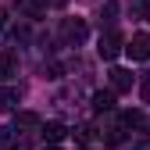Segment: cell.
<instances>
[{
	"label": "cell",
	"mask_w": 150,
	"mask_h": 150,
	"mask_svg": "<svg viewBox=\"0 0 150 150\" xmlns=\"http://www.w3.org/2000/svg\"><path fill=\"white\" fill-rule=\"evenodd\" d=\"M122 47H125L122 32H115V29H111V32H104V36H100V43H97V54H100L104 61H115L118 54H122Z\"/></svg>",
	"instance_id": "cell-1"
},
{
	"label": "cell",
	"mask_w": 150,
	"mask_h": 150,
	"mask_svg": "<svg viewBox=\"0 0 150 150\" xmlns=\"http://www.w3.org/2000/svg\"><path fill=\"white\" fill-rule=\"evenodd\" d=\"M122 50H125L132 61H150V32H136Z\"/></svg>",
	"instance_id": "cell-2"
},
{
	"label": "cell",
	"mask_w": 150,
	"mask_h": 150,
	"mask_svg": "<svg viewBox=\"0 0 150 150\" xmlns=\"http://www.w3.org/2000/svg\"><path fill=\"white\" fill-rule=\"evenodd\" d=\"M61 36H64L68 43H82L86 36H89V29H86L82 18H64V22H61Z\"/></svg>",
	"instance_id": "cell-3"
},
{
	"label": "cell",
	"mask_w": 150,
	"mask_h": 150,
	"mask_svg": "<svg viewBox=\"0 0 150 150\" xmlns=\"http://www.w3.org/2000/svg\"><path fill=\"white\" fill-rule=\"evenodd\" d=\"M107 79H111V93H129L132 89V71L129 68H111Z\"/></svg>",
	"instance_id": "cell-4"
},
{
	"label": "cell",
	"mask_w": 150,
	"mask_h": 150,
	"mask_svg": "<svg viewBox=\"0 0 150 150\" xmlns=\"http://www.w3.org/2000/svg\"><path fill=\"white\" fill-rule=\"evenodd\" d=\"M40 132H43V139L54 146V143H61V139L68 136V125H64V122H40Z\"/></svg>",
	"instance_id": "cell-5"
},
{
	"label": "cell",
	"mask_w": 150,
	"mask_h": 150,
	"mask_svg": "<svg viewBox=\"0 0 150 150\" xmlns=\"http://www.w3.org/2000/svg\"><path fill=\"white\" fill-rule=\"evenodd\" d=\"M115 107V93L111 89H97L93 93V111H111Z\"/></svg>",
	"instance_id": "cell-6"
},
{
	"label": "cell",
	"mask_w": 150,
	"mask_h": 150,
	"mask_svg": "<svg viewBox=\"0 0 150 150\" xmlns=\"http://www.w3.org/2000/svg\"><path fill=\"white\" fill-rule=\"evenodd\" d=\"M18 107V89L14 86H0V111H14Z\"/></svg>",
	"instance_id": "cell-7"
},
{
	"label": "cell",
	"mask_w": 150,
	"mask_h": 150,
	"mask_svg": "<svg viewBox=\"0 0 150 150\" xmlns=\"http://www.w3.org/2000/svg\"><path fill=\"white\" fill-rule=\"evenodd\" d=\"M18 129H0V150H18Z\"/></svg>",
	"instance_id": "cell-8"
},
{
	"label": "cell",
	"mask_w": 150,
	"mask_h": 150,
	"mask_svg": "<svg viewBox=\"0 0 150 150\" xmlns=\"http://www.w3.org/2000/svg\"><path fill=\"white\" fill-rule=\"evenodd\" d=\"M14 129H40V115H32V111H22V115L14 118Z\"/></svg>",
	"instance_id": "cell-9"
},
{
	"label": "cell",
	"mask_w": 150,
	"mask_h": 150,
	"mask_svg": "<svg viewBox=\"0 0 150 150\" xmlns=\"http://www.w3.org/2000/svg\"><path fill=\"white\" fill-rule=\"evenodd\" d=\"M14 75V57L11 54H0V79H11Z\"/></svg>",
	"instance_id": "cell-10"
},
{
	"label": "cell",
	"mask_w": 150,
	"mask_h": 150,
	"mask_svg": "<svg viewBox=\"0 0 150 150\" xmlns=\"http://www.w3.org/2000/svg\"><path fill=\"white\" fill-rule=\"evenodd\" d=\"M122 125L136 129V125H143V115H139V111H122Z\"/></svg>",
	"instance_id": "cell-11"
},
{
	"label": "cell",
	"mask_w": 150,
	"mask_h": 150,
	"mask_svg": "<svg viewBox=\"0 0 150 150\" xmlns=\"http://www.w3.org/2000/svg\"><path fill=\"white\" fill-rule=\"evenodd\" d=\"M93 132H97L93 125H79V129H75V139H79V143H89V139H93Z\"/></svg>",
	"instance_id": "cell-12"
},
{
	"label": "cell",
	"mask_w": 150,
	"mask_h": 150,
	"mask_svg": "<svg viewBox=\"0 0 150 150\" xmlns=\"http://www.w3.org/2000/svg\"><path fill=\"white\" fill-rule=\"evenodd\" d=\"M18 7H22L25 14H40V11H43L40 4H32V0H18Z\"/></svg>",
	"instance_id": "cell-13"
},
{
	"label": "cell",
	"mask_w": 150,
	"mask_h": 150,
	"mask_svg": "<svg viewBox=\"0 0 150 150\" xmlns=\"http://www.w3.org/2000/svg\"><path fill=\"white\" fill-rule=\"evenodd\" d=\"M139 93H143V104H150V75L143 79V86H139Z\"/></svg>",
	"instance_id": "cell-14"
},
{
	"label": "cell",
	"mask_w": 150,
	"mask_h": 150,
	"mask_svg": "<svg viewBox=\"0 0 150 150\" xmlns=\"http://www.w3.org/2000/svg\"><path fill=\"white\" fill-rule=\"evenodd\" d=\"M47 4H50V7H64L68 0H47Z\"/></svg>",
	"instance_id": "cell-15"
},
{
	"label": "cell",
	"mask_w": 150,
	"mask_h": 150,
	"mask_svg": "<svg viewBox=\"0 0 150 150\" xmlns=\"http://www.w3.org/2000/svg\"><path fill=\"white\" fill-rule=\"evenodd\" d=\"M4 25H7V14H4V11H0V32H4Z\"/></svg>",
	"instance_id": "cell-16"
},
{
	"label": "cell",
	"mask_w": 150,
	"mask_h": 150,
	"mask_svg": "<svg viewBox=\"0 0 150 150\" xmlns=\"http://www.w3.org/2000/svg\"><path fill=\"white\" fill-rule=\"evenodd\" d=\"M143 125H146V132H150V122H143Z\"/></svg>",
	"instance_id": "cell-17"
},
{
	"label": "cell",
	"mask_w": 150,
	"mask_h": 150,
	"mask_svg": "<svg viewBox=\"0 0 150 150\" xmlns=\"http://www.w3.org/2000/svg\"><path fill=\"white\" fill-rule=\"evenodd\" d=\"M43 150H57V146H43Z\"/></svg>",
	"instance_id": "cell-18"
},
{
	"label": "cell",
	"mask_w": 150,
	"mask_h": 150,
	"mask_svg": "<svg viewBox=\"0 0 150 150\" xmlns=\"http://www.w3.org/2000/svg\"><path fill=\"white\" fill-rule=\"evenodd\" d=\"M139 150H150V146H139Z\"/></svg>",
	"instance_id": "cell-19"
}]
</instances>
